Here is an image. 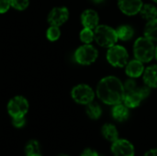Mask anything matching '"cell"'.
<instances>
[{
    "label": "cell",
    "instance_id": "obj_5",
    "mask_svg": "<svg viewBox=\"0 0 157 156\" xmlns=\"http://www.w3.org/2000/svg\"><path fill=\"white\" fill-rule=\"evenodd\" d=\"M150 87L144 85V86H137L136 88L125 91L123 97V104L129 108H135L140 106L142 101L150 95Z\"/></svg>",
    "mask_w": 157,
    "mask_h": 156
},
{
    "label": "cell",
    "instance_id": "obj_13",
    "mask_svg": "<svg viewBox=\"0 0 157 156\" xmlns=\"http://www.w3.org/2000/svg\"><path fill=\"white\" fill-rule=\"evenodd\" d=\"M124 68H125L126 74L130 78H133V79L141 77L144 72V69H145L144 63H142L141 61L135 59V58L133 60L129 61Z\"/></svg>",
    "mask_w": 157,
    "mask_h": 156
},
{
    "label": "cell",
    "instance_id": "obj_15",
    "mask_svg": "<svg viewBox=\"0 0 157 156\" xmlns=\"http://www.w3.org/2000/svg\"><path fill=\"white\" fill-rule=\"evenodd\" d=\"M111 114L115 120L120 121V122L125 121L126 120H128L129 115H130L129 108L127 106H125L124 104L119 103V104L113 106Z\"/></svg>",
    "mask_w": 157,
    "mask_h": 156
},
{
    "label": "cell",
    "instance_id": "obj_4",
    "mask_svg": "<svg viewBox=\"0 0 157 156\" xmlns=\"http://www.w3.org/2000/svg\"><path fill=\"white\" fill-rule=\"evenodd\" d=\"M106 58L108 63L113 67H125L129 62V53L127 49L122 45L115 44L108 48Z\"/></svg>",
    "mask_w": 157,
    "mask_h": 156
},
{
    "label": "cell",
    "instance_id": "obj_25",
    "mask_svg": "<svg viewBox=\"0 0 157 156\" xmlns=\"http://www.w3.org/2000/svg\"><path fill=\"white\" fill-rule=\"evenodd\" d=\"M26 124V118L25 117H16L12 118V125L15 128L20 129L23 128Z\"/></svg>",
    "mask_w": 157,
    "mask_h": 156
},
{
    "label": "cell",
    "instance_id": "obj_30",
    "mask_svg": "<svg viewBox=\"0 0 157 156\" xmlns=\"http://www.w3.org/2000/svg\"><path fill=\"white\" fill-rule=\"evenodd\" d=\"M155 58L157 61V46H155Z\"/></svg>",
    "mask_w": 157,
    "mask_h": 156
},
{
    "label": "cell",
    "instance_id": "obj_29",
    "mask_svg": "<svg viewBox=\"0 0 157 156\" xmlns=\"http://www.w3.org/2000/svg\"><path fill=\"white\" fill-rule=\"evenodd\" d=\"M93 2H95V3H97V4H99V3H102L104 0H92Z\"/></svg>",
    "mask_w": 157,
    "mask_h": 156
},
{
    "label": "cell",
    "instance_id": "obj_27",
    "mask_svg": "<svg viewBox=\"0 0 157 156\" xmlns=\"http://www.w3.org/2000/svg\"><path fill=\"white\" fill-rule=\"evenodd\" d=\"M81 156H99L98 154L94 151V150H91V149H86L83 153Z\"/></svg>",
    "mask_w": 157,
    "mask_h": 156
},
{
    "label": "cell",
    "instance_id": "obj_26",
    "mask_svg": "<svg viewBox=\"0 0 157 156\" xmlns=\"http://www.w3.org/2000/svg\"><path fill=\"white\" fill-rule=\"evenodd\" d=\"M10 6V0H0V14L7 12Z\"/></svg>",
    "mask_w": 157,
    "mask_h": 156
},
{
    "label": "cell",
    "instance_id": "obj_18",
    "mask_svg": "<svg viewBox=\"0 0 157 156\" xmlns=\"http://www.w3.org/2000/svg\"><path fill=\"white\" fill-rule=\"evenodd\" d=\"M102 135L106 140L112 142V143H114L115 141L119 139V132H118L117 128L113 124H110V123L105 124L102 127Z\"/></svg>",
    "mask_w": 157,
    "mask_h": 156
},
{
    "label": "cell",
    "instance_id": "obj_24",
    "mask_svg": "<svg viewBox=\"0 0 157 156\" xmlns=\"http://www.w3.org/2000/svg\"><path fill=\"white\" fill-rule=\"evenodd\" d=\"M11 6L14 7L17 10H25L29 5V0H10Z\"/></svg>",
    "mask_w": 157,
    "mask_h": 156
},
{
    "label": "cell",
    "instance_id": "obj_11",
    "mask_svg": "<svg viewBox=\"0 0 157 156\" xmlns=\"http://www.w3.org/2000/svg\"><path fill=\"white\" fill-rule=\"evenodd\" d=\"M114 156H134V147L127 140L118 139L111 146Z\"/></svg>",
    "mask_w": 157,
    "mask_h": 156
},
{
    "label": "cell",
    "instance_id": "obj_32",
    "mask_svg": "<svg viewBox=\"0 0 157 156\" xmlns=\"http://www.w3.org/2000/svg\"><path fill=\"white\" fill-rule=\"evenodd\" d=\"M153 1H154L155 3H157V0H153Z\"/></svg>",
    "mask_w": 157,
    "mask_h": 156
},
{
    "label": "cell",
    "instance_id": "obj_12",
    "mask_svg": "<svg viewBox=\"0 0 157 156\" xmlns=\"http://www.w3.org/2000/svg\"><path fill=\"white\" fill-rule=\"evenodd\" d=\"M81 23L84 28L95 29L99 25L98 13L94 9H86L81 14Z\"/></svg>",
    "mask_w": 157,
    "mask_h": 156
},
{
    "label": "cell",
    "instance_id": "obj_7",
    "mask_svg": "<svg viewBox=\"0 0 157 156\" xmlns=\"http://www.w3.org/2000/svg\"><path fill=\"white\" fill-rule=\"evenodd\" d=\"M95 92L91 86L86 84H79L75 86L72 91L71 96L75 102L80 105H87L93 102L95 98Z\"/></svg>",
    "mask_w": 157,
    "mask_h": 156
},
{
    "label": "cell",
    "instance_id": "obj_19",
    "mask_svg": "<svg viewBox=\"0 0 157 156\" xmlns=\"http://www.w3.org/2000/svg\"><path fill=\"white\" fill-rule=\"evenodd\" d=\"M116 30L119 40L122 41H128L134 36V29L130 25H121Z\"/></svg>",
    "mask_w": 157,
    "mask_h": 156
},
{
    "label": "cell",
    "instance_id": "obj_22",
    "mask_svg": "<svg viewBox=\"0 0 157 156\" xmlns=\"http://www.w3.org/2000/svg\"><path fill=\"white\" fill-rule=\"evenodd\" d=\"M80 40L83 42V44H90L95 40V35H94V29L83 28V29L80 31L79 34Z\"/></svg>",
    "mask_w": 157,
    "mask_h": 156
},
{
    "label": "cell",
    "instance_id": "obj_21",
    "mask_svg": "<svg viewBox=\"0 0 157 156\" xmlns=\"http://www.w3.org/2000/svg\"><path fill=\"white\" fill-rule=\"evenodd\" d=\"M86 115L91 120H98L102 115V109H101L100 106L94 102H91L86 105Z\"/></svg>",
    "mask_w": 157,
    "mask_h": 156
},
{
    "label": "cell",
    "instance_id": "obj_28",
    "mask_svg": "<svg viewBox=\"0 0 157 156\" xmlns=\"http://www.w3.org/2000/svg\"><path fill=\"white\" fill-rule=\"evenodd\" d=\"M144 156H157V149H153L148 151Z\"/></svg>",
    "mask_w": 157,
    "mask_h": 156
},
{
    "label": "cell",
    "instance_id": "obj_2",
    "mask_svg": "<svg viewBox=\"0 0 157 156\" xmlns=\"http://www.w3.org/2000/svg\"><path fill=\"white\" fill-rule=\"evenodd\" d=\"M134 58L144 63H150L155 55V45L153 40L146 37H139L133 44Z\"/></svg>",
    "mask_w": 157,
    "mask_h": 156
},
{
    "label": "cell",
    "instance_id": "obj_3",
    "mask_svg": "<svg viewBox=\"0 0 157 156\" xmlns=\"http://www.w3.org/2000/svg\"><path fill=\"white\" fill-rule=\"evenodd\" d=\"M95 41L100 47L109 48L119 40L117 30L108 25H98L94 29Z\"/></svg>",
    "mask_w": 157,
    "mask_h": 156
},
{
    "label": "cell",
    "instance_id": "obj_8",
    "mask_svg": "<svg viewBox=\"0 0 157 156\" xmlns=\"http://www.w3.org/2000/svg\"><path fill=\"white\" fill-rule=\"evenodd\" d=\"M29 101L21 96H17L11 98L7 104V112L11 118L25 117L29 111Z\"/></svg>",
    "mask_w": 157,
    "mask_h": 156
},
{
    "label": "cell",
    "instance_id": "obj_10",
    "mask_svg": "<svg viewBox=\"0 0 157 156\" xmlns=\"http://www.w3.org/2000/svg\"><path fill=\"white\" fill-rule=\"evenodd\" d=\"M119 9L126 16H135L143 7L142 0H117Z\"/></svg>",
    "mask_w": 157,
    "mask_h": 156
},
{
    "label": "cell",
    "instance_id": "obj_9",
    "mask_svg": "<svg viewBox=\"0 0 157 156\" xmlns=\"http://www.w3.org/2000/svg\"><path fill=\"white\" fill-rule=\"evenodd\" d=\"M69 18V10L65 6L53 7L48 15V22L52 26L61 27Z\"/></svg>",
    "mask_w": 157,
    "mask_h": 156
},
{
    "label": "cell",
    "instance_id": "obj_31",
    "mask_svg": "<svg viewBox=\"0 0 157 156\" xmlns=\"http://www.w3.org/2000/svg\"><path fill=\"white\" fill-rule=\"evenodd\" d=\"M58 156H69V155H67V154H60V155H58Z\"/></svg>",
    "mask_w": 157,
    "mask_h": 156
},
{
    "label": "cell",
    "instance_id": "obj_23",
    "mask_svg": "<svg viewBox=\"0 0 157 156\" xmlns=\"http://www.w3.org/2000/svg\"><path fill=\"white\" fill-rule=\"evenodd\" d=\"M46 37L50 41H56L61 37L60 27L57 26H50V28L46 31Z\"/></svg>",
    "mask_w": 157,
    "mask_h": 156
},
{
    "label": "cell",
    "instance_id": "obj_6",
    "mask_svg": "<svg viewBox=\"0 0 157 156\" xmlns=\"http://www.w3.org/2000/svg\"><path fill=\"white\" fill-rule=\"evenodd\" d=\"M98 57L97 48L90 44H83L75 51V60L81 65H90L94 63Z\"/></svg>",
    "mask_w": 157,
    "mask_h": 156
},
{
    "label": "cell",
    "instance_id": "obj_16",
    "mask_svg": "<svg viewBox=\"0 0 157 156\" xmlns=\"http://www.w3.org/2000/svg\"><path fill=\"white\" fill-rule=\"evenodd\" d=\"M144 30V37L153 40L154 42L157 41V17L147 21Z\"/></svg>",
    "mask_w": 157,
    "mask_h": 156
},
{
    "label": "cell",
    "instance_id": "obj_14",
    "mask_svg": "<svg viewBox=\"0 0 157 156\" xmlns=\"http://www.w3.org/2000/svg\"><path fill=\"white\" fill-rule=\"evenodd\" d=\"M143 79L144 85L150 88H157V64H152L144 69Z\"/></svg>",
    "mask_w": 157,
    "mask_h": 156
},
{
    "label": "cell",
    "instance_id": "obj_17",
    "mask_svg": "<svg viewBox=\"0 0 157 156\" xmlns=\"http://www.w3.org/2000/svg\"><path fill=\"white\" fill-rule=\"evenodd\" d=\"M139 14L147 21L155 19L157 17V7L153 4H144Z\"/></svg>",
    "mask_w": 157,
    "mask_h": 156
},
{
    "label": "cell",
    "instance_id": "obj_20",
    "mask_svg": "<svg viewBox=\"0 0 157 156\" xmlns=\"http://www.w3.org/2000/svg\"><path fill=\"white\" fill-rule=\"evenodd\" d=\"M25 156H42L40 144L36 140H30L25 146Z\"/></svg>",
    "mask_w": 157,
    "mask_h": 156
},
{
    "label": "cell",
    "instance_id": "obj_1",
    "mask_svg": "<svg viewBox=\"0 0 157 156\" xmlns=\"http://www.w3.org/2000/svg\"><path fill=\"white\" fill-rule=\"evenodd\" d=\"M124 93L123 83L120 78L114 75L105 76L100 79L96 89V95L99 100L110 106L121 103L123 101Z\"/></svg>",
    "mask_w": 157,
    "mask_h": 156
}]
</instances>
